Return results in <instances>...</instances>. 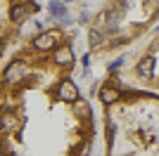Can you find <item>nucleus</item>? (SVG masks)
<instances>
[{"label": "nucleus", "mask_w": 159, "mask_h": 156, "mask_svg": "<svg viewBox=\"0 0 159 156\" xmlns=\"http://www.w3.org/2000/svg\"><path fill=\"white\" fill-rule=\"evenodd\" d=\"M76 36L55 24L21 36L0 71V156H93L95 114L74 80Z\"/></svg>", "instance_id": "nucleus-1"}, {"label": "nucleus", "mask_w": 159, "mask_h": 156, "mask_svg": "<svg viewBox=\"0 0 159 156\" xmlns=\"http://www.w3.org/2000/svg\"><path fill=\"white\" fill-rule=\"evenodd\" d=\"M102 106L105 156H159V92L126 83L107 69L95 85Z\"/></svg>", "instance_id": "nucleus-2"}, {"label": "nucleus", "mask_w": 159, "mask_h": 156, "mask_svg": "<svg viewBox=\"0 0 159 156\" xmlns=\"http://www.w3.org/2000/svg\"><path fill=\"white\" fill-rule=\"evenodd\" d=\"M83 64L116 59L159 26V0H105L86 17Z\"/></svg>", "instance_id": "nucleus-3"}, {"label": "nucleus", "mask_w": 159, "mask_h": 156, "mask_svg": "<svg viewBox=\"0 0 159 156\" xmlns=\"http://www.w3.org/2000/svg\"><path fill=\"white\" fill-rule=\"evenodd\" d=\"M107 69H114L131 85L159 92V26L135 43L131 52L116 57Z\"/></svg>", "instance_id": "nucleus-4"}]
</instances>
